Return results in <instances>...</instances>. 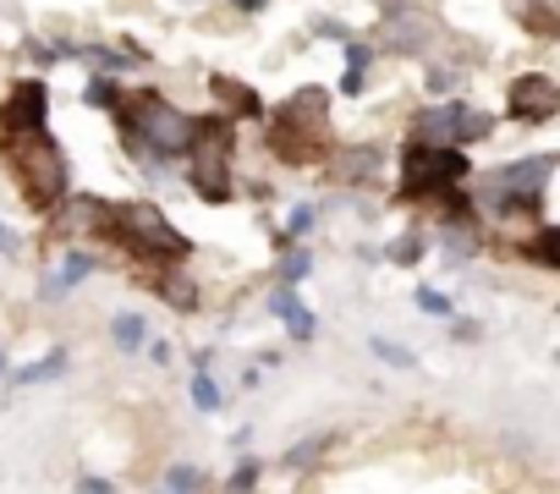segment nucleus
Here are the masks:
<instances>
[{
  "mask_svg": "<svg viewBox=\"0 0 560 494\" xmlns=\"http://www.w3.org/2000/svg\"><path fill=\"white\" fill-rule=\"evenodd\" d=\"M110 116H116V132H121L127 154L143 160V165H176V160H187L192 132H198V116H187L182 105H171L160 89H121V105Z\"/></svg>",
  "mask_w": 560,
  "mask_h": 494,
  "instance_id": "f257e3e1",
  "label": "nucleus"
},
{
  "mask_svg": "<svg viewBox=\"0 0 560 494\" xmlns=\"http://www.w3.org/2000/svg\"><path fill=\"white\" fill-rule=\"evenodd\" d=\"M100 242L127 247L132 259H149V264H160V270H182V264L192 259V236L176 231V225L165 220V209L149 203V198H116V203H105Z\"/></svg>",
  "mask_w": 560,
  "mask_h": 494,
  "instance_id": "f03ea898",
  "label": "nucleus"
},
{
  "mask_svg": "<svg viewBox=\"0 0 560 494\" xmlns=\"http://www.w3.org/2000/svg\"><path fill=\"white\" fill-rule=\"evenodd\" d=\"M0 160L12 165L18 192H23V203L34 214H56L72 198V165H67V149L56 143L50 127H39V132H0Z\"/></svg>",
  "mask_w": 560,
  "mask_h": 494,
  "instance_id": "7ed1b4c3",
  "label": "nucleus"
},
{
  "mask_svg": "<svg viewBox=\"0 0 560 494\" xmlns=\"http://www.w3.org/2000/svg\"><path fill=\"white\" fill-rule=\"evenodd\" d=\"M187 187L198 203H231L236 192V127L209 110L198 116V132H192V149H187Z\"/></svg>",
  "mask_w": 560,
  "mask_h": 494,
  "instance_id": "20e7f679",
  "label": "nucleus"
},
{
  "mask_svg": "<svg viewBox=\"0 0 560 494\" xmlns=\"http://www.w3.org/2000/svg\"><path fill=\"white\" fill-rule=\"evenodd\" d=\"M467 176H472V160H467L462 149H434V143L407 138V149H401L396 203H429V198H445V192H456Z\"/></svg>",
  "mask_w": 560,
  "mask_h": 494,
  "instance_id": "39448f33",
  "label": "nucleus"
},
{
  "mask_svg": "<svg viewBox=\"0 0 560 494\" xmlns=\"http://www.w3.org/2000/svg\"><path fill=\"white\" fill-rule=\"evenodd\" d=\"M494 132V116L489 110H478V105H467V99H440V105H429L423 116H418V127H412V138L418 143H434V149H472V143H483Z\"/></svg>",
  "mask_w": 560,
  "mask_h": 494,
  "instance_id": "423d86ee",
  "label": "nucleus"
},
{
  "mask_svg": "<svg viewBox=\"0 0 560 494\" xmlns=\"http://www.w3.org/2000/svg\"><path fill=\"white\" fill-rule=\"evenodd\" d=\"M39 127H50V83L18 78L0 99V132H39Z\"/></svg>",
  "mask_w": 560,
  "mask_h": 494,
  "instance_id": "0eeeda50",
  "label": "nucleus"
},
{
  "mask_svg": "<svg viewBox=\"0 0 560 494\" xmlns=\"http://www.w3.org/2000/svg\"><path fill=\"white\" fill-rule=\"evenodd\" d=\"M429 39H434V17L418 7V0H390V7H385V39H380V50H390V56H423Z\"/></svg>",
  "mask_w": 560,
  "mask_h": 494,
  "instance_id": "6e6552de",
  "label": "nucleus"
},
{
  "mask_svg": "<svg viewBox=\"0 0 560 494\" xmlns=\"http://www.w3.org/2000/svg\"><path fill=\"white\" fill-rule=\"evenodd\" d=\"M555 110H560V89L549 72H522L505 94V116L522 127H544V121H555Z\"/></svg>",
  "mask_w": 560,
  "mask_h": 494,
  "instance_id": "1a4fd4ad",
  "label": "nucleus"
},
{
  "mask_svg": "<svg viewBox=\"0 0 560 494\" xmlns=\"http://www.w3.org/2000/svg\"><path fill=\"white\" fill-rule=\"evenodd\" d=\"M209 99H220V116H225L231 127H242V121H269V105H264L258 89H247L242 78L214 72V78H209Z\"/></svg>",
  "mask_w": 560,
  "mask_h": 494,
  "instance_id": "9d476101",
  "label": "nucleus"
},
{
  "mask_svg": "<svg viewBox=\"0 0 560 494\" xmlns=\"http://www.w3.org/2000/svg\"><path fill=\"white\" fill-rule=\"evenodd\" d=\"M555 160L560 154H527V160H511V165H494L483 176V187H511V192H544L549 176H555Z\"/></svg>",
  "mask_w": 560,
  "mask_h": 494,
  "instance_id": "9b49d317",
  "label": "nucleus"
},
{
  "mask_svg": "<svg viewBox=\"0 0 560 494\" xmlns=\"http://www.w3.org/2000/svg\"><path fill=\"white\" fill-rule=\"evenodd\" d=\"M269 314L287 325V336H292L298 346H308V341L319 336V319H314V308L303 303L298 286H275V292H269Z\"/></svg>",
  "mask_w": 560,
  "mask_h": 494,
  "instance_id": "f8f14e48",
  "label": "nucleus"
},
{
  "mask_svg": "<svg viewBox=\"0 0 560 494\" xmlns=\"http://www.w3.org/2000/svg\"><path fill=\"white\" fill-rule=\"evenodd\" d=\"M100 270V259H94V247H67L61 254V264H56V275L45 281V292H39V303H61V297H72L89 275Z\"/></svg>",
  "mask_w": 560,
  "mask_h": 494,
  "instance_id": "ddd939ff",
  "label": "nucleus"
},
{
  "mask_svg": "<svg viewBox=\"0 0 560 494\" xmlns=\"http://www.w3.org/2000/svg\"><path fill=\"white\" fill-rule=\"evenodd\" d=\"M67 374H72V352H67V346H50V352H39V357H28V363L7 368V379H12L18 390H34V385H56V379H67Z\"/></svg>",
  "mask_w": 560,
  "mask_h": 494,
  "instance_id": "4468645a",
  "label": "nucleus"
},
{
  "mask_svg": "<svg viewBox=\"0 0 560 494\" xmlns=\"http://www.w3.org/2000/svg\"><path fill=\"white\" fill-rule=\"evenodd\" d=\"M325 110H330V89H298L275 116L292 121V127H303V132H325Z\"/></svg>",
  "mask_w": 560,
  "mask_h": 494,
  "instance_id": "2eb2a0df",
  "label": "nucleus"
},
{
  "mask_svg": "<svg viewBox=\"0 0 560 494\" xmlns=\"http://www.w3.org/2000/svg\"><path fill=\"white\" fill-rule=\"evenodd\" d=\"M380 170H385V149H374V143H352L336 154V181H347V187H363Z\"/></svg>",
  "mask_w": 560,
  "mask_h": 494,
  "instance_id": "dca6fc26",
  "label": "nucleus"
},
{
  "mask_svg": "<svg viewBox=\"0 0 560 494\" xmlns=\"http://www.w3.org/2000/svg\"><path fill=\"white\" fill-rule=\"evenodd\" d=\"M483 209L500 220H544V192H511V187H483Z\"/></svg>",
  "mask_w": 560,
  "mask_h": 494,
  "instance_id": "f3484780",
  "label": "nucleus"
},
{
  "mask_svg": "<svg viewBox=\"0 0 560 494\" xmlns=\"http://www.w3.org/2000/svg\"><path fill=\"white\" fill-rule=\"evenodd\" d=\"M336 445H341V434H336V428H330V434H308V439H298V445L280 450V461H275V467H287V472H308V467H319Z\"/></svg>",
  "mask_w": 560,
  "mask_h": 494,
  "instance_id": "a211bd4d",
  "label": "nucleus"
},
{
  "mask_svg": "<svg viewBox=\"0 0 560 494\" xmlns=\"http://www.w3.org/2000/svg\"><path fill=\"white\" fill-rule=\"evenodd\" d=\"M341 56H347V67H341V83H336V89H341L347 99H358V94L369 89V67H374V56H380V50H374V45H363V39H347V45H341Z\"/></svg>",
  "mask_w": 560,
  "mask_h": 494,
  "instance_id": "6ab92c4d",
  "label": "nucleus"
},
{
  "mask_svg": "<svg viewBox=\"0 0 560 494\" xmlns=\"http://www.w3.org/2000/svg\"><path fill=\"white\" fill-rule=\"evenodd\" d=\"M154 297H160V303H171L176 314H198V308H203L198 286H192L182 270H160V275H154Z\"/></svg>",
  "mask_w": 560,
  "mask_h": 494,
  "instance_id": "aec40b11",
  "label": "nucleus"
},
{
  "mask_svg": "<svg viewBox=\"0 0 560 494\" xmlns=\"http://www.w3.org/2000/svg\"><path fill=\"white\" fill-rule=\"evenodd\" d=\"M110 341H116V352L138 357V352H143V341H149V319H143L138 308H121V314L110 319Z\"/></svg>",
  "mask_w": 560,
  "mask_h": 494,
  "instance_id": "412c9836",
  "label": "nucleus"
},
{
  "mask_svg": "<svg viewBox=\"0 0 560 494\" xmlns=\"http://www.w3.org/2000/svg\"><path fill=\"white\" fill-rule=\"evenodd\" d=\"M516 254H522V259H533L538 270H560V231L544 220V225L533 231V242H527V247H516Z\"/></svg>",
  "mask_w": 560,
  "mask_h": 494,
  "instance_id": "4be33fe9",
  "label": "nucleus"
},
{
  "mask_svg": "<svg viewBox=\"0 0 560 494\" xmlns=\"http://www.w3.org/2000/svg\"><path fill=\"white\" fill-rule=\"evenodd\" d=\"M160 489H165V494H209V472H203L198 461H171Z\"/></svg>",
  "mask_w": 560,
  "mask_h": 494,
  "instance_id": "5701e85b",
  "label": "nucleus"
},
{
  "mask_svg": "<svg viewBox=\"0 0 560 494\" xmlns=\"http://www.w3.org/2000/svg\"><path fill=\"white\" fill-rule=\"evenodd\" d=\"M369 352H374L385 368H396V374H418V352L401 346V341H390V336H369Z\"/></svg>",
  "mask_w": 560,
  "mask_h": 494,
  "instance_id": "b1692460",
  "label": "nucleus"
},
{
  "mask_svg": "<svg viewBox=\"0 0 560 494\" xmlns=\"http://www.w3.org/2000/svg\"><path fill=\"white\" fill-rule=\"evenodd\" d=\"M187 396H192V412H203V417H214V412L225 407V390H220L214 368H209V374H192V379H187Z\"/></svg>",
  "mask_w": 560,
  "mask_h": 494,
  "instance_id": "393cba45",
  "label": "nucleus"
},
{
  "mask_svg": "<svg viewBox=\"0 0 560 494\" xmlns=\"http://www.w3.org/2000/svg\"><path fill=\"white\" fill-rule=\"evenodd\" d=\"M308 270H314V254H308L303 242L280 247V281H275V286H303V281H308Z\"/></svg>",
  "mask_w": 560,
  "mask_h": 494,
  "instance_id": "a878e982",
  "label": "nucleus"
},
{
  "mask_svg": "<svg viewBox=\"0 0 560 494\" xmlns=\"http://www.w3.org/2000/svg\"><path fill=\"white\" fill-rule=\"evenodd\" d=\"M264 467L269 461H258V456H236V467L225 472V494H253L264 483Z\"/></svg>",
  "mask_w": 560,
  "mask_h": 494,
  "instance_id": "bb28decb",
  "label": "nucleus"
},
{
  "mask_svg": "<svg viewBox=\"0 0 560 494\" xmlns=\"http://www.w3.org/2000/svg\"><path fill=\"white\" fill-rule=\"evenodd\" d=\"M121 78H100V72H89V89H83V105H94V110H116L121 105Z\"/></svg>",
  "mask_w": 560,
  "mask_h": 494,
  "instance_id": "cd10ccee",
  "label": "nucleus"
},
{
  "mask_svg": "<svg viewBox=\"0 0 560 494\" xmlns=\"http://www.w3.org/2000/svg\"><path fill=\"white\" fill-rule=\"evenodd\" d=\"M412 308L429 314V319H456V297L440 292V286H418V292H412Z\"/></svg>",
  "mask_w": 560,
  "mask_h": 494,
  "instance_id": "c85d7f7f",
  "label": "nucleus"
},
{
  "mask_svg": "<svg viewBox=\"0 0 560 494\" xmlns=\"http://www.w3.org/2000/svg\"><path fill=\"white\" fill-rule=\"evenodd\" d=\"M423 254H429V236H423V231H407V236H396V242H390V254H385V259H390V264H401V270H412Z\"/></svg>",
  "mask_w": 560,
  "mask_h": 494,
  "instance_id": "c756f323",
  "label": "nucleus"
},
{
  "mask_svg": "<svg viewBox=\"0 0 560 494\" xmlns=\"http://www.w3.org/2000/svg\"><path fill=\"white\" fill-rule=\"evenodd\" d=\"M314 225H319V209H314V203H292V214H287V231H280V247L303 242Z\"/></svg>",
  "mask_w": 560,
  "mask_h": 494,
  "instance_id": "7c9ffc66",
  "label": "nucleus"
},
{
  "mask_svg": "<svg viewBox=\"0 0 560 494\" xmlns=\"http://www.w3.org/2000/svg\"><path fill=\"white\" fill-rule=\"evenodd\" d=\"M522 17H527V28H533L538 39H555V34H560V23H555V7H549V0H527Z\"/></svg>",
  "mask_w": 560,
  "mask_h": 494,
  "instance_id": "2f4dec72",
  "label": "nucleus"
},
{
  "mask_svg": "<svg viewBox=\"0 0 560 494\" xmlns=\"http://www.w3.org/2000/svg\"><path fill=\"white\" fill-rule=\"evenodd\" d=\"M423 89H429V99H434V105H440V99H451V94H456V67L434 61V67L423 72Z\"/></svg>",
  "mask_w": 560,
  "mask_h": 494,
  "instance_id": "473e14b6",
  "label": "nucleus"
},
{
  "mask_svg": "<svg viewBox=\"0 0 560 494\" xmlns=\"http://www.w3.org/2000/svg\"><path fill=\"white\" fill-rule=\"evenodd\" d=\"M314 34H319V39H330V45H347V39H358V34L341 23V17H319V23H314Z\"/></svg>",
  "mask_w": 560,
  "mask_h": 494,
  "instance_id": "72a5a7b5",
  "label": "nucleus"
},
{
  "mask_svg": "<svg viewBox=\"0 0 560 494\" xmlns=\"http://www.w3.org/2000/svg\"><path fill=\"white\" fill-rule=\"evenodd\" d=\"M28 56H34V67H39V72H50V67L61 61V45H45V39H28Z\"/></svg>",
  "mask_w": 560,
  "mask_h": 494,
  "instance_id": "f704fd0d",
  "label": "nucleus"
},
{
  "mask_svg": "<svg viewBox=\"0 0 560 494\" xmlns=\"http://www.w3.org/2000/svg\"><path fill=\"white\" fill-rule=\"evenodd\" d=\"M78 494H121L110 478H100V472H78V483H72Z\"/></svg>",
  "mask_w": 560,
  "mask_h": 494,
  "instance_id": "c9c22d12",
  "label": "nucleus"
},
{
  "mask_svg": "<svg viewBox=\"0 0 560 494\" xmlns=\"http://www.w3.org/2000/svg\"><path fill=\"white\" fill-rule=\"evenodd\" d=\"M143 357H149L154 368H171V357H176V346H171V341H154V336H149V341H143Z\"/></svg>",
  "mask_w": 560,
  "mask_h": 494,
  "instance_id": "e433bc0d",
  "label": "nucleus"
},
{
  "mask_svg": "<svg viewBox=\"0 0 560 494\" xmlns=\"http://www.w3.org/2000/svg\"><path fill=\"white\" fill-rule=\"evenodd\" d=\"M451 341H462V346L467 341H483V325L478 319H451Z\"/></svg>",
  "mask_w": 560,
  "mask_h": 494,
  "instance_id": "4c0bfd02",
  "label": "nucleus"
},
{
  "mask_svg": "<svg viewBox=\"0 0 560 494\" xmlns=\"http://www.w3.org/2000/svg\"><path fill=\"white\" fill-rule=\"evenodd\" d=\"M23 254V236L7 225V220H0V259H18Z\"/></svg>",
  "mask_w": 560,
  "mask_h": 494,
  "instance_id": "58836bf2",
  "label": "nucleus"
},
{
  "mask_svg": "<svg viewBox=\"0 0 560 494\" xmlns=\"http://www.w3.org/2000/svg\"><path fill=\"white\" fill-rule=\"evenodd\" d=\"M231 7H236V12H242V17H258V12H264V7H269V0H231Z\"/></svg>",
  "mask_w": 560,
  "mask_h": 494,
  "instance_id": "ea45409f",
  "label": "nucleus"
},
{
  "mask_svg": "<svg viewBox=\"0 0 560 494\" xmlns=\"http://www.w3.org/2000/svg\"><path fill=\"white\" fill-rule=\"evenodd\" d=\"M0 379H7V352H0Z\"/></svg>",
  "mask_w": 560,
  "mask_h": 494,
  "instance_id": "a19ab883",
  "label": "nucleus"
},
{
  "mask_svg": "<svg viewBox=\"0 0 560 494\" xmlns=\"http://www.w3.org/2000/svg\"><path fill=\"white\" fill-rule=\"evenodd\" d=\"M154 494H165V489H154Z\"/></svg>",
  "mask_w": 560,
  "mask_h": 494,
  "instance_id": "79ce46f5",
  "label": "nucleus"
}]
</instances>
